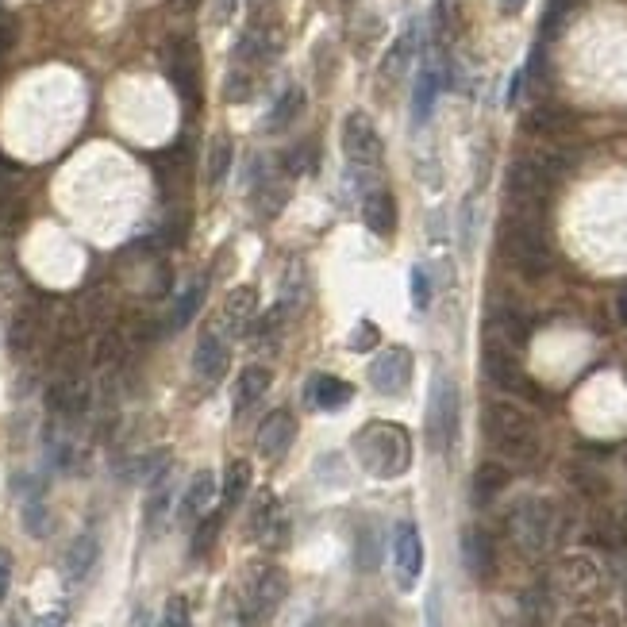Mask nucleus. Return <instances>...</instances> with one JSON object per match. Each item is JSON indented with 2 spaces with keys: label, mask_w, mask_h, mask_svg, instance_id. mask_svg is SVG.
<instances>
[{
  "label": "nucleus",
  "mask_w": 627,
  "mask_h": 627,
  "mask_svg": "<svg viewBox=\"0 0 627 627\" xmlns=\"http://www.w3.org/2000/svg\"><path fill=\"white\" fill-rule=\"evenodd\" d=\"M354 458L370 477L393 481V477L408 474V466H412V435L401 424L370 420L354 435Z\"/></svg>",
  "instance_id": "1"
},
{
  "label": "nucleus",
  "mask_w": 627,
  "mask_h": 627,
  "mask_svg": "<svg viewBox=\"0 0 627 627\" xmlns=\"http://www.w3.org/2000/svg\"><path fill=\"white\" fill-rule=\"evenodd\" d=\"M501 254L524 277L547 274L551 270V243H547V231H543V216L508 208L501 224Z\"/></svg>",
  "instance_id": "2"
},
{
  "label": "nucleus",
  "mask_w": 627,
  "mask_h": 627,
  "mask_svg": "<svg viewBox=\"0 0 627 627\" xmlns=\"http://www.w3.org/2000/svg\"><path fill=\"white\" fill-rule=\"evenodd\" d=\"M485 435L489 443L512 458V462H535L539 458V427L527 416L520 404L512 401H493L485 404Z\"/></svg>",
  "instance_id": "3"
},
{
  "label": "nucleus",
  "mask_w": 627,
  "mask_h": 627,
  "mask_svg": "<svg viewBox=\"0 0 627 627\" xmlns=\"http://www.w3.org/2000/svg\"><path fill=\"white\" fill-rule=\"evenodd\" d=\"M454 439H458V385L447 374H435L427 397V443L435 454H447Z\"/></svg>",
  "instance_id": "4"
},
{
  "label": "nucleus",
  "mask_w": 627,
  "mask_h": 627,
  "mask_svg": "<svg viewBox=\"0 0 627 627\" xmlns=\"http://www.w3.org/2000/svg\"><path fill=\"white\" fill-rule=\"evenodd\" d=\"M551 189L554 177L543 170V162L535 154L512 162V170H508V201H512L516 212H539L543 216V204L551 197Z\"/></svg>",
  "instance_id": "5"
},
{
  "label": "nucleus",
  "mask_w": 627,
  "mask_h": 627,
  "mask_svg": "<svg viewBox=\"0 0 627 627\" xmlns=\"http://www.w3.org/2000/svg\"><path fill=\"white\" fill-rule=\"evenodd\" d=\"M289 593V577L281 574L277 566H262L254 570L251 581H247V593H243V616L251 624H262L277 612V604L285 601Z\"/></svg>",
  "instance_id": "6"
},
{
  "label": "nucleus",
  "mask_w": 627,
  "mask_h": 627,
  "mask_svg": "<svg viewBox=\"0 0 627 627\" xmlns=\"http://www.w3.org/2000/svg\"><path fill=\"white\" fill-rule=\"evenodd\" d=\"M166 74L189 108L201 104V54H197L193 39H174L166 47Z\"/></svg>",
  "instance_id": "7"
},
{
  "label": "nucleus",
  "mask_w": 627,
  "mask_h": 627,
  "mask_svg": "<svg viewBox=\"0 0 627 627\" xmlns=\"http://www.w3.org/2000/svg\"><path fill=\"white\" fill-rule=\"evenodd\" d=\"M393 570H397L401 593H412L420 574H424V539H420V527L412 520H401L393 527Z\"/></svg>",
  "instance_id": "8"
},
{
  "label": "nucleus",
  "mask_w": 627,
  "mask_h": 627,
  "mask_svg": "<svg viewBox=\"0 0 627 627\" xmlns=\"http://www.w3.org/2000/svg\"><path fill=\"white\" fill-rule=\"evenodd\" d=\"M343 154L358 170H370V166L381 162V135H377L374 120L366 112H351L343 120Z\"/></svg>",
  "instance_id": "9"
},
{
  "label": "nucleus",
  "mask_w": 627,
  "mask_h": 627,
  "mask_svg": "<svg viewBox=\"0 0 627 627\" xmlns=\"http://www.w3.org/2000/svg\"><path fill=\"white\" fill-rule=\"evenodd\" d=\"M508 527H512V535H516V543H520L524 551L535 554V551H543V547L551 543L554 512L543 501H527V504H520V508L512 512Z\"/></svg>",
  "instance_id": "10"
},
{
  "label": "nucleus",
  "mask_w": 627,
  "mask_h": 627,
  "mask_svg": "<svg viewBox=\"0 0 627 627\" xmlns=\"http://www.w3.org/2000/svg\"><path fill=\"white\" fill-rule=\"evenodd\" d=\"M370 385L381 397H401L412 385V351L408 347H389L370 362Z\"/></svg>",
  "instance_id": "11"
},
{
  "label": "nucleus",
  "mask_w": 627,
  "mask_h": 627,
  "mask_svg": "<svg viewBox=\"0 0 627 627\" xmlns=\"http://www.w3.org/2000/svg\"><path fill=\"white\" fill-rule=\"evenodd\" d=\"M481 366H485V374L493 385H501L508 393H527L531 389V381H527L524 366H520V358L512 347H504V343H493V339H485V351H481Z\"/></svg>",
  "instance_id": "12"
},
{
  "label": "nucleus",
  "mask_w": 627,
  "mask_h": 627,
  "mask_svg": "<svg viewBox=\"0 0 627 627\" xmlns=\"http://www.w3.org/2000/svg\"><path fill=\"white\" fill-rule=\"evenodd\" d=\"M47 404H51L54 416L77 420L89 408V385H85L81 370H62V374L54 377L51 389H47Z\"/></svg>",
  "instance_id": "13"
},
{
  "label": "nucleus",
  "mask_w": 627,
  "mask_h": 627,
  "mask_svg": "<svg viewBox=\"0 0 627 627\" xmlns=\"http://www.w3.org/2000/svg\"><path fill=\"white\" fill-rule=\"evenodd\" d=\"M462 566L474 581H493L497 574V551H493V539L485 527L470 524L462 531Z\"/></svg>",
  "instance_id": "14"
},
{
  "label": "nucleus",
  "mask_w": 627,
  "mask_h": 627,
  "mask_svg": "<svg viewBox=\"0 0 627 627\" xmlns=\"http://www.w3.org/2000/svg\"><path fill=\"white\" fill-rule=\"evenodd\" d=\"M293 439H297V420H293V412L289 408H277L270 412L262 427H258V454L266 458V462H281L285 451L293 447Z\"/></svg>",
  "instance_id": "15"
},
{
  "label": "nucleus",
  "mask_w": 627,
  "mask_h": 627,
  "mask_svg": "<svg viewBox=\"0 0 627 627\" xmlns=\"http://www.w3.org/2000/svg\"><path fill=\"white\" fill-rule=\"evenodd\" d=\"M227 343L220 339V331H201V339H197V351H193V374L201 377L204 385H216L220 377L227 374Z\"/></svg>",
  "instance_id": "16"
},
{
  "label": "nucleus",
  "mask_w": 627,
  "mask_h": 627,
  "mask_svg": "<svg viewBox=\"0 0 627 627\" xmlns=\"http://www.w3.org/2000/svg\"><path fill=\"white\" fill-rule=\"evenodd\" d=\"M216 493H220V489H216V474H212V470H197L193 481H189V489H185V497H181L177 520H181V524H197V520H204V512L212 508Z\"/></svg>",
  "instance_id": "17"
},
{
  "label": "nucleus",
  "mask_w": 627,
  "mask_h": 627,
  "mask_svg": "<svg viewBox=\"0 0 627 627\" xmlns=\"http://www.w3.org/2000/svg\"><path fill=\"white\" fill-rule=\"evenodd\" d=\"M489 339L512 347V351H520L527 339H531V324H527V316L520 308L501 304V308H493V316H489Z\"/></svg>",
  "instance_id": "18"
},
{
  "label": "nucleus",
  "mask_w": 627,
  "mask_h": 627,
  "mask_svg": "<svg viewBox=\"0 0 627 627\" xmlns=\"http://www.w3.org/2000/svg\"><path fill=\"white\" fill-rule=\"evenodd\" d=\"M554 581H558V589H562V593H570L574 601L589 597V593H597V585H601L597 566H593V562H585V558H566V562L558 566Z\"/></svg>",
  "instance_id": "19"
},
{
  "label": "nucleus",
  "mask_w": 627,
  "mask_h": 627,
  "mask_svg": "<svg viewBox=\"0 0 627 627\" xmlns=\"http://www.w3.org/2000/svg\"><path fill=\"white\" fill-rule=\"evenodd\" d=\"M254 312H258V293H254V285H239V289H231L224 297V327L227 331H235V335H247L254 324Z\"/></svg>",
  "instance_id": "20"
},
{
  "label": "nucleus",
  "mask_w": 627,
  "mask_h": 627,
  "mask_svg": "<svg viewBox=\"0 0 627 627\" xmlns=\"http://www.w3.org/2000/svg\"><path fill=\"white\" fill-rule=\"evenodd\" d=\"M362 220H366V227H370L374 235L389 239V235L397 231V201H393V193H389V189L366 193V201H362Z\"/></svg>",
  "instance_id": "21"
},
{
  "label": "nucleus",
  "mask_w": 627,
  "mask_h": 627,
  "mask_svg": "<svg viewBox=\"0 0 627 627\" xmlns=\"http://www.w3.org/2000/svg\"><path fill=\"white\" fill-rule=\"evenodd\" d=\"M308 397H312L316 408H324V412H339V408H347V404L354 401V389H351V381H343V377L316 374L312 385H308Z\"/></svg>",
  "instance_id": "22"
},
{
  "label": "nucleus",
  "mask_w": 627,
  "mask_h": 627,
  "mask_svg": "<svg viewBox=\"0 0 627 627\" xmlns=\"http://www.w3.org/2000/svg\"><path fill=\"white\" fill-rule=\"evenodd\" d=\"M270 381H274V374H270L266 366H247L243 374L235 377V389H231V408H235V412H247L254 401H262V397H266Z\"/></svg>",
  "instance_id": "23"
},
{
  "label": "nucleus",
  "mask_w": 627,
  "mask_h": 627,
  "mask_svg": "<svg viewBox=\"0 0 627 627\" xmlns=\"http://www.w3.org/2000/svg\"><path fill=\"white\" fill-rule=\"evenodd\" d=\"M577 116L570 108H558V104H539L524 116V127L531 135H566L574 131Z\"/></svg>",
  "instance_id": "24"
},
{
  "label": "nucleus",
  "mask_w": 627,
  "mask_h": 627,
  "mask_svg": "<svg viewBox=\"0 0 627 627\" xmlns=\"http://www.w3.org/2000/svg\"><path fill=\"white\" fill-rule=\"evenodd\" d=\"M281 524V508H277V497L270 489H262L251 504V539L258 543H270L274 539V527Z\"/></svg>",
  "instance_id": "25"
},
{
  "label": "nucleus",
  "mask_w": 627,
  "mask_h": 627,
  "mask_svg": "<svg viewBox=\"0 0 627 627\" xmlns=\"http://www.w3.org/2000/svg\"><path fill=\"white\" fill-rule=\"evenodd\" d=\"M97 539L85 531V535H77L74 543H70V551H66V577L70 581H85V577L93 574V566H97Z\"/></svg>",
  "instance_id": "26"
},
{
  "label": "nucleus",
  "mask_w": 627,
  "mask_h": 627,
  "mask_svg": "<svg viewBox=\"0 0 627 627\" xmlns=\"http://www.w3.org/2000/svg\"><path fill=\"white\" fill-rule=\"evenodd\" d=\"M166 512H170V462L151 481V493H147V527L158 531L162 520H166Z\"/></svg>",
  "instance_id": "27"
},
{
  "label": "nucleus",
  "mask_w": 627,
  "mask_h": 627,
  "mask_svg": "<svg viewBox=\"0 0 627 627\" xmlns=\"http://www.w3.org/2000/svg\"><path fill=\"white\" fill-rule=\"evenodd\" d=\"M504 489H508V470H504L501 462H481L474 474V501L489 504Z\"/></svg>",
  "instance_id": "28"
},
{
  "label": "nucleus",
  "mask_w": 627,
  "mask_h": 627,
  "mask_svg": "<svg viewBox=\"0 0 627 627\" xmlns=\"http://www.w3.org/2000/svg\"><path fill=\"white\" fill-rule=\"evenodd\" d=\"M35 339H39V312L35 308H20L12 327H8V347L16 354H27L35 347Z\"/></svg>",
  "instance_id": "29"
},
{
  "label": "nucleus",
  "mask_w": 627,
  "mask_h": 627,
  "mask_svg": "<svg viewBox=\"0 0 627 627\" xmlns=\"http://www.w3.org/2000/svg\"><path fill=\"white\" fill-rule=\"evenodd\" d=\"M439 89H443V74H439L435 66L420 70V81H416V97H412L416 124H424L427 116H431V104H435V97H439Z\"/></svg>",
  "instance_id": "30"
},
{
  "label": "nucleus",
  "mask_w": 627,
  "mask_h": 627,
  "mask_svg": "<svg viewBox=\"0 0 627 627\" xmlns=\"http://www.w3.org/2000/svg\"><path fill=\"white\" fill-rule=\"evenodd\" d=\"M227 170H231V143H227V135H212L208 162H204V181H208V189H220Z\"/></svg>",
  "instance_id": "31"
},
{
  "label": "nucleus",
  "mask_w": 627,
  "mask_h": 627,
  "mask_svg": "<svg viewBox=\"0 0 627 627\" xmlns=\"http://www.w3.org/2000/svg\"><path fill=\"white\" fill-rule=\"evenodd\" d=\"M412 54H416V27H408L401 39L389 47V54H385V66H381V74L389 77V81H397V77L404 74V66L412 62Z\"/></svg>",
  "instance_id": "32"
},
{
  "label": "nucleus",
  "mask_w": 627,
  "mask_h": 627,
  "mask_svg": "<svg viewBox=\"0 0 627 627\" xmlns=\"http://www.w3.org/2000/svg\"><path fill=\"white\" fill-rule=\"evenodd\" d=\"M247 489H251V462H243V458H235L231 466H227L224 474V504L227 508H235V504L247 497Z\"/></svg>",
  "instance_id": "33"
},
{
  "label": "nucleus",
  "mask_w": 627,
  "mask_h": 627,
  "mask_svg": "<svg viewBox=\"0 0 627 627\" xmlns=\"http://www.w3.org/2000/svg\"><path fill=\"white\" fill-rule=\"evenodd\" d=\"M301 112H304V93L301 89H285V93H281V101L274 104V112H270L266 127H270V131H285V127L301 116Z\"/></svg>",
  "instance_id": "34"
},
{
  "label": "nucleus",
  "mask_w": 627,
  "mask_h": 627,
  "mask_svg": "<svg viewBox=\"0 0 627 627\" xmlns=\"http://www.w3.org/2000/svg\"><path fill=\"white\" fill-rule=\"evenodd\" d=\"M201 301H204V281H193L181 297H177V304H174V312H170V327L174 331H181V327L189 324L193 316H197V308H201Z\"/></svg>",
  "instance_id": "35"
},
{
  "label": "nucleus",
  "mask_w": 627,
  "mask_h": 627,
  "mask_svg": "<svg viewBox=\"0 0 627 627\" xmlns=\"http://www.w3.org/2000/svg\"><path fill=\"white\" fill-rule=\"evenodd\" d=\"M120 354H124V339H120V331H101V339H97V351H93V358H97V366H112V362H120Z\"/></svg>",
  "instance_id": "36"
},
{
  "label": "nucleus",
  "mask_w": 627,
  "mask_h": 627,
  "mask_svg": "<svg viewBox=\"0 0 627 627\" xmlns=\"http://www.w3.org/2000/svg\"><path fill=\"white\" fill-rule=\"evenodd\" d=\"M24 524H27V531H31V535H47V531H51L47 504L39 501L35 493H31V497H27V504H24Z\"/></svg>",
  "instance_id": "37"
},
{
  "label": "nucleus",
  "mask_w": 627,
  "mask_h": 627,
  "mask_svg": "<svg viewBox=\"0 0 627 627\" xmlns=\"http://www.w3.org/2000/svg\"><path fill=\"white\" fill-rule=\"evenodd\" d=\"M220 524H224V516H220V512H212V516L197 527V535H193V554H197V558L212 551V543H216V535H220Z\"/></svg>",
  "instance_id": "38"
},
{
  "label": "nucleus",
  "mask_w": 627,
  "mask_h": 627,
  "mask_svg": "<svg viewBox=\"0 0 627 627\" xmlns=\"http://www.w3.org/2000/svg\"><path fill=\"white\" fill-rule=\"evenodd\" d=\"M285 170H289L293 177L312 174V170H316V147L304 143V147H297V151H289L285 154Z\"/></svg>",
  "instance_id": "39"
},
{
  "label": "nucleus",
  "mask_w": 627,
  "mask_h": 627,
  "mask_svg": "<svg viewBox=\"0 0 627 627\" xmlns=\"http://www.w3.org/2000/svg\"><path fill=\"white\" fill-rule=\"evenodd\" d=\"M254 93V85H251V74L247 70H235V74L227 77V85H224V97L231 104H239V101H247Z\"/></svg>",
  "instance_id": "40"
},
{
  "label": "nucleus",
  "mask_w": 627,
  "mask_h": 627,
  "mask_svg": "<svg viewBox=\"0 0 627 627\" xmlns=\"http://www.w3.org/2000/svg\"><path fill=\"white\" fill-rule=\"evenodd\" d=\"M162 627H193L189 624V604H185V597H170V601H166Z\"/></svg>",
  "instance_id": "41"
},
{
  "label": "nucleus",
  "mask_w": 627,
  "mask_h": 627,
  "mask_svg": "<svg viewBox=\"0 0 627 627\" xmlns=\"http://www.w3.org/2000/svg\"><path fill=\"white\" fill-rule=\"evenodd\" d=\"M412 304H416V308H431V281H427L424 266L412 270Z\"/></svg>",
  "instance_id": "42"
},
{
  "label": "nucleus",
  "mask_w": 627,
  "mask_h": 627,
  "mask_svg": "<svg viewBox=\"0 0 627 627\" xmlns=\"http://www.w3.org/2000/svg\"><path fill=\"white\" fill-rule=\"evenodd\" d=\"M374 343H377V327L370 324V320H362V324H358V331L351 335V351H370Z\"/></svg>",
  "instance_id": "43"
},
{
  "label": "nucleus",
  "mask_w": 627,
  "mask_h": 627,
  "mask_svg": "<svg viewBox=\"0 0 627 627\" xmlns=\"http://www.w3.org/2000/svg\"><path fill=\"white\" fill-rule=\"evenodd\" d=\"M577 0H551V8H547V20H543V35H551L554 27L562 24V16L574 8Z\"/></svg>",
  "instance_id": "44"
},
{
  "label": "nucleus",
  "mask_w": 627,
  "mask_h": 627,
  "mask_svg": "<svg viewBox=\"0 0 627 627\" xmlns=\"http://www.w3.org/2000/svg\"><path fill=\"white\" fill-rule=\"evenodd\" d=\"M239 0H212V24H231Z\"/></svg>",
  "instance_id": "45"
},
{
  "label": "nucleus",
  "mask_w": 627,
  "mask_h": 627,
  "mask_svg": "<svg viewBox=\"0 0 627 627\" xmlns=\"http://www.w3.org/2000/svg\"><path fill=\"white\" fill-rule=\"evenodd\" d=\"M8 585H12V554L0 547V601L8 597Z\"/></svg>",
  "instance_id": "46"
},
{
  "label": "nucleus",
  "mask_w": 627,
  "mask_h": 627,
  "mask_svg": "<svg viewBox=\"0 0 627 627\" xmlns=\"http://www.w3.org/2000/svg\"><path fill=\"white\" fill-rule=\"evenodd\" d=\"M427 627H439V589L427 597Z\"/></svg>",
  "instance_id": "47"
},
{
  "label": "nucleus",
  "mask_w": 627,
  "mask_h": 627,
  "mask_svg": "<svg viewBox=\"0 0 627 627\" xmlns=\"http://www.w3.org/2000/svg\"><path fill=\"white\" fill-rule=\"evenodd\" d=\"M12 35H16V27L0 24V58H4V54H8V47H12Z\"/></svg>",
  "instance_id": "48"
},
{
  "label": "nucleus",
  "mask_w": 627,
  "mask_h": 627,
  "mask_svg": "<svg viewBox=\"0 0 627 627\" xmlns=\"http://www.w3.org/2000/svg\"><path fill=\"white\" fill-rule=\"evenodd\" d=\"M524 4L527 0H501V12L504 16H520V12H524Z\"/></svg>",
  "instance_id": "49"
},
{
  "label": "nucleus",
  "mask_w": 627,
  "mask_h": 627,
  "mask_svg": "<svg viewBox=\"0 0 627 627\" xmlns=\"http://www.w3.org/2000/svg\"><path fill=\"white\" fill-rule=\"evenodd\" d=\"M31 627H66V620H62L58 612H51V616H39V620H35Z\"/></svg>",
  "instance_id": "50"
},
{
  "label": "nucleus",
  "mask_w": 627,
  "mask_h": 627,
  "mask_svg": "<svg viewBox=\"0 0 627 627\" xmlns=\"http://www.w3.org/2000/svg\"><path fill=\"white\" fill-rule=\"evenodd\" d=\"M620 320H624V324H627V293H624V297H620Z\"/></svg>",
  "instance_id": "51"
},
{
  "label": "nucleus",
  "mask_w": 627,
  "mask_h": 627,
  "mask_svg": "<svg viewBox=\"0 0 627 627\" xmlns=\"http://www.w3.org/2000/svg\"><path fill=\"white\" fill-rule=\"evenodd\" d=\"M581 627H589V624H581Z\"/></svg>",
  "instance_id": "52"
}]
</instances>
